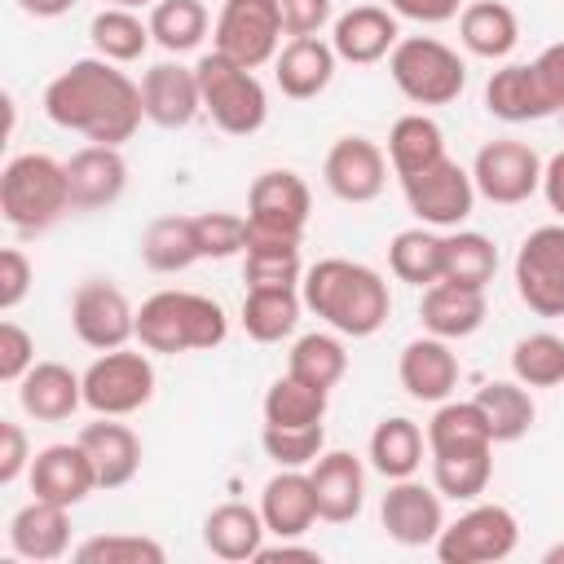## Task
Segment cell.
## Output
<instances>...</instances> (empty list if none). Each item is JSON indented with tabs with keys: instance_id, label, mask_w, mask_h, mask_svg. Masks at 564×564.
I'll use <instances>...</instances> for the list:
<instances>
[{
	"instance_id": "6da1fadb",
	"label": "cell",
	"mask_w": 564,
	"mask_h": 564,
	"mask_svg": "<svg viewBox=\"0 0 564 564\" xmlns=\"http://www.w3.org/2000/svg\"><path fill=\"white\" fill-rule=\"evenodd\" d=\"M44 115L93 145H123L141 128L145 106H141V84H132L119 70V62L79 57L48 79Z\"/></svg>"
},
{
	"instance_id": "7a4b0ae2",
	"label": "cell",
	"mask_w": 564,
	"mask_h": 564,
	"mask_svg": "<svg viewBox=\"0 0 564 564\" xmlns=\"http://www.w3.org/2000/svg\"><path fill=\"white\" fill-rule=\"evenodd\" d=\"M300 295H304V308H313L335 335H348V339H370L392 313L388 282L370 264L344 260V256H326L313 269H304Z\"/></svg>"
},
{
	"instance_id": "3957f363",
	"label": "cell",
	"mask_w": 564,
	"mask_h": 564,
	"mask_svg": "<svg viewBox=\"0 0 564 564\" xmlns=\"http://www.w3.org/2000/svg\"><path fill=\"white\" fill-rule=\"evenodd\" d=\"M229 317L212 295L198 291H154L137 308V339L145 352H203L225 344Z\"/></svg>"
},
{
	"instance_id": "277c9868",
	"label": "cell",
	"mask_w": 564,
	"mask_h": 564,
	"mask_svg": "<svg viewBox=\"0 0 564 564\" xmlns=\"http://www.w3.org/2000/svg\"><path fill=\"white\" fill-rule=\"evenodd\" d=\"M0 212L18 234H44L70 212L66 163L48 154H13L0 172Z\"/></svg>"
},
{
	"instance_id": "5b68a950",
	"label": "cell",
	"mask_w": 564,
	"mask_h": 564,
	"mask_svg": "<svg viewBox=\"0 0 564 564\" xmlns=\"http://www.w3.org/2000/svg\"><path fill=\"white\" fill-rule=\"evenodd\" d=\"M198 88H203V110L212 115V123L229 137H251L264 128L269 119V93L256 79V70L229 62L225 53H207L198 57Z\"/></svg>"
},
{
	"instance_id": "8992f818",
	"label": "cell",
	"mask_w": 564,
	"mask_h": 564,
	"mask_svg": "<svg viewBox=\"0 0 564 564\" xmlns=\"http://www.w3.org/2000/svg\"><path fill=\"white\" fill-rule=\"evenodd\" d=\"M388 70L401 97H410L414 106H449L467 88L463 57L432 35H401L388 53Z\"/></svg>"
},
{
	"instance_id": "52a82bcc",
	"label": "cell",
	"mask_w": 564,
	"mask_h": 564,
	"mask_svg": "<svg viewBox=\"0 0 564 564\" xmlns=\"http://www.w3.org/2000/svg\"><path fill=\"white\" fill-rule=\"evenodd\" d=\"M154 397V366L145 352L110 348L101 352L88 370H84V405L93 414H110V419H128L137 410H145Z\"/></svg>"
},
{
	"instance_id": "ba28073f",
	"label": "cell",
	"mask_w": 564,
	"mask_h": 564,
	"mask_svg": "<svg viewBox=\"0 0 564 564\" xmlns=\"http://www.w3.org/2000/svg\"><path fill=\"white\" fill-rule=\"evenodd\" d=\"M520 524L502 502H476L458 520H449L436 538L441 564H498L516 551Z\"/></svg>"
},
{
	"instance_id": "9c48e42d",
	"label": "cell",
	"mask_w": 564,
	"mask_h": 564,
	"mask_svg": "<svg viewBox=\"0 0 564 564\" xmlns=\"http://www.w3.org/2000/svg\"><path fill=\"white\" fill-rule=\"evenodd\" d=\"M401 194H405V207L419 216V225H432V229H458L476 207V181L449 154L414 176H401Z\"/></svg>"
},
{
	"instance_id": "30bf717a",
	"label": "cell",
	"mask_w": 564,
	"mask_h": 564,
	"mask_svg": "<svg viewBox=\"0 0 564 564\" xmlns=\"http://www.w3.org/2000/svg\"><path fill=\"white\" fill-rule=\"evenodd\" d=\"M282 18H278V4L273 0H225L220 13H216V53H225L229 62L256 70L264 62L278 57L282 48Z\"/></svg>"
},
{
	"instance_id": "8fae6325",
	"label": "cell",
	"mask_w": 564,
	"mask_h": 564,
	"mask_svg": "<svg viewBox=\"0 0 564 564\" xmlns=\"http://www.w3.org/2000/svg\"><path fill=\"white\" fill-rule=\"evenodd\" d=\"M516 295L538 317H564V225H538L520 242Z\"/></svg>"
},
{
	"instance_id": "7c38bea8",
	"label": "cell",
	"mask_w": 564,
	"mask_h": 564,
	"mask_svg": "<svg viewBox=\"0 0 564 564\" xmlns=\"http://www.w3.org/2000/svg\"><path fill=\"white\" fill-rule=\"evenodd\" d=\"M542 159L533 145L516 141V137H502V141H489L476 150V163H471V181H476V194L498 203V207H516L524 203L529 194L542 189Z\"/></svg>"
},
{
	"instance_id": "4fadbf2b",
	"label": "cell",
	"mask_w": 564,
	"mask_h": 564,
	"mask_svg": "<svg viewBox=\"0 0 564 564\" xmlns=\"http://www.w3.org/2000/svg\"><path fill=\"white\" fill-rule=\"evenodd\" d=\"M313 212V194L304 185V176L273 167L260 172L247 189V225L256 234H278V238H300Z\"/></svg>"
},
{
	"instance_id": "5bb4252c",
	"label": "cell",
	"mask_w": 564,
	"mask_h": 564,
	"mask_svg": "<svg viewBox=\"0 0 564 564\" xmlns=\"http://www.w3.org/2000/svg\"><path fill=\"white\" fill-rule=\"evenodd\" d=\"M70 326H75L79 344L110 352L137 335V308L128 304V295L115 282L93 278L70 295Z\"/></svg>"
},
{
	"instance_id": "9a60e30c",
	"label": "cell",
	"mask_w": 564,
	"mask_h": 564,
	"mask_svg": "<svg viewBox=\"0 0 564 564\" xmlns=\"http://www.w3.org/2000/svg\"><path fill=\"white\" fill-rule=\"evenodd\" d=\"M383 533L401 546H436L441 529H445V507H441V489L419 485L414 476L392 480L379 507Z\"/></svg>"
},
{
	"instance_id": "2e32d148",
	"label": "cell",
	"mask_w": 564,
	"mask_h": 564,
	"mask_svg": "<svg viewBox=\"0 0 564 564\" xmlns=\"http://www.w3.org/2000/svg\"><path fill=\"white\" fill-rule=\"evenodd\" d=\"M322 176H326V189H330L339 203H370V198L383 194L388 154H383L370 137H339V141L326 150Z\"/></svg>"
},
{
	"instance_id": "e0dca14e",
	"label": "cell",
	"mask_w": 564,
	"mask_h": 564,
	"mask_svg": "<svg viewBox=\"0 0 564 564\" xmlns=\"http://www.w3.org/2000/svg\"><path fill=\"white\" fill-rule=\"evenodd\" d=\"M66 189L75 212H101L128 189V163L119 145H84L66 159Z\"/></svg>"
},
{
	"instance_id": "ac0fdd59",
	"label": "cell",
	"mask_w": 564,
	"mask_h": 564,
	"mask_svg": "<svg viewBox=\"0 0 564 564\" xmlns=\"http://www.w3.org/2000/svg\"><path fill=\"white\" fill-rule=\"evenodd\" d=\"M397 379H401L410 401H427V405L449 401V392L458 388V357L449 352V339H441V335L410 339L401 348Z\"/></svg>"
},
{
	"instance_id": "d6986e66",
	"label": "cell",
	"mask_w": 564,
	"mask_h": 564,
	"mask_svg": "<svg viewBox=\"0 0 564 564\" xmlns=\"http://www.w3.org/2000/svg\"><path fill=\"white\" fill-rule=\"evenodd\" d=\"M308 480L317 498V520L326 524H348L366 502V467L348 449H322V458L308 467Z\"/></svg>"
},
{
	"instance_id": "ffe728a7",
	"label": "cell",
	"mask_w": 564,
	"mask_h": 564,
	"mask_svg": "<svg viewBox=\"0 0 564 564\" xmlns=\"http://www.w3.org/2000/svg\"><path fill=\"white\" fill-rule=\"evenodd\" d=\"M141 106L145 119L159 128H185L194 123V115L203 110V88H198V70L181 66V62H159L145 70L141 79Z\"/></svg>"
},
{
	"instance_id": "44dd1931",
	"label": "cell",
	"mask_w": 564,
	"mask_h": 564,
	"mask_svg": "<svg viewBox=\"0 0 564 564\" xmlns=\"http://www.w3.org/2000/svg\"><path fill=\"white\" fill-rule=\"evenodd\" d=\"M97 471V489H123L141 471V441L128 423L97 414V423H84L75 436Z\"/></svg>"
},
{
	"instance_id": "7402d4cb",
	"label": "cell",
	"mask_w": 564,
	"mask_h": 564,
	"mask_svg": "<svg viewBox=\"0 0 564 564\" xmlns=\"http://www.w3.org/2000/svg\"><path fill=\"white\" fill-rule=\"evenodd\" d=\"M260 516L273 538H304L317 520L308 467H278L260 489Z\"/></svg>"
},
{
	"instance_id": "603a6c76",
	"label": "cell",
	"mask_w": 564,
	"mask_h": 564,
	"mask_svg": "<svg viewBox=\"0 0 564 564\" xmlns=\"http://www.w3.org/2000/svg\"><path fill=\"white\" fill-rule=\"evenodd\" d=\"M401 40V26H397V13L392 9H379V4H357L348 13L335 18V31H330V48L339 62H352V66H370L379 57H388Z\"/></svg>"
},
{
	"instance_id": "cb8c5ba5",
	"label": "cell",
	"mask_w": 564,
	"mask_h": 564,
	"mask_svg": "<svg viewBox=\"0 0 564 564\" xmlns=\"http://www.w3.org/2000/svg\"><path fill=\"white\" fill-rule=\"evenodd\" d=\"M26 476H31L35 498H48V502H62V507H75L97 489V471H93L79 441L75 445H44L31 458Z\"/></svg>"
},
{
	"instance_id": "d4e9b609",
	"label": "cell",
	"mask_w": 564,
	"mask_h": 564,
	"mask_svg": "<svg viewBox=\"0 0 564 564\" xmlns=\"http://www.w3.org/2000/svg\"><path fill=\"white\" fill-rule=\"evenodd\" d=\"M9 546H13V555L35 560V564L62 560L70 551V507L48 502V498H31L9 520Z\"/></svg>"
},
{
	"instance_id": "484cf974",
	"label": "cell",
	"mask_w": 564,
	"mask_h": 564,
	"mask_svg": "<svg viewBox=\"0 0 564 564\" xmlns=\"http://www.w3.org/2000/svg\"><path fill=\"white\" fill-rule=\"evenodd\" d=\"M18 405L35 423H66L84 405V375H75L62 361H35L18 379Z\"/></svg>"
},
{
	"instance_id": "4316f807",
	"label": "cell",
	"mask_w": 564,
	"mask_h": 564,
	"mask_svg": "<svg viewBox=\"0 0 564 564\" xmlns=\"http://www.w3.org/2000/svg\"><path fill=\"white\" fill-rule=\"evenodd\" d=\"M335 62H339V57H335V48H330L326 40H317V35H295V40H286V44L278 48V57H273V79H278L282 97L308 101V97H317V93L330 88Z\"/></svg>"
},
{
	"instance_id": "83f0119b",
	"label": "cell",
	"mask_w": 564,
	"mask_h": 564,
	"mask_svg": "<svg viewBox=\"0 0 564 564\" xmlns=\"http://www.w3.org/2000/svg\"><path fill=\"white\" fill-rule=\"evenodd\" d=\"M485 291L480 286H458V282H432L423 291V304H419V317H423V330L427 335H441V339H467L485 326Z\"/></svg>"
},
{
	"instance_id": "f1b7e54d",
	"label": "cell",
	"mask_w": 564,
	"mask_h": 564,
	"mask_svg": "<svg viewBox=\"0 0 564 564\" xmlns=\"http://www.w3.org/2000/svg\"><path fill=\"white\" fill-rule=\"evenodd\" d=\"M485 110L502 123H529V119L555 115L542 84H538L533 62H507L502 70H494L485 84Z\"/></svg>"
},
{
	"instance_id": "f546056e",
	"label": "cell",
	"mask_w": 564,
	"mask_h": 564,
	"mask_svg": "<svg viewBox=\"0 0 564 564\" xmlns=\"http://www.w3.org/2000/svg\"><path fill=\"white\" fill-rule=\"evenodd\" d=\"M264 516L260 507H247V502H220L207 520H203V546L225 560V564H242V560H256L260 546H264Z\"/></svg>"
},
{
	"instance_id": "4dcf8cb0",
	"label": "cell",
	"mask_w": 564,
	"mask_h": 564,
	"mask_svg": "<svg viewBox=\"0 0 564 564\" xmlns=\"http://www.w3.org/2000/svg\"><path fill=\"white\" fill-rule=\"evenodd\" d=\"M458 40L467 53H476L485 62H502L520 44V18L502 0H471L458 13Z\"/></svg>"
},
{
	"instance_id": "1f68e13d",
	"label": "cell",
	"mask_w": 564,
	"mask_h": 564,
	"mask_svg": "<svg viewBox=\"0 0 564 564\" xmlns=\"http://www.w3.org/2000/svg\"><path fill=\"white\" fill-rule=\"evenodd\" d=\"M242 278H247V286H295V282H304V264H300V238L256 234V229L247 225Z\"/></svg>"
},
{
	"instance_id": "d6a6232c",
	"label": "cell",
	"mask_w": 564,
	"mask_h": 564,
	"mask_svg": "<svg viewBox=\"0 0 564 564\" xmlns=\"http://www.w3.org/2000/svg\"><path fill=\"white\" fill-rule=\"evenodd\" d=\"M471 401L480 405L494 445L520 441V436L533 427V419H538V405H533V397H529V388H524L520 379H494V383H485Z\"/></svg>"
},
{
	"instance_id": "836d02e7",
	"label": "cell",
	"mask_w": 564,
	"mask_h": 564,
	"mask_svg": "<svg viewBox=\"0 0 564 564\" xmlns=\"http://www.w3.org/2000/svg\"><path fill=\"white\" fill-rule=\"evenodd\" d=\"M304 308V295H295V286H247L242 295V330L256 344H278L295 330Z\"/></svg>"
},
{
	"instance_id": "e575fe53",
	"label": "cell",
	"mask_w": 564,
	"mask_h": 564,
	"mask_svg": "<svg viewBox=\"0 0 564 564\" xmlns=\"http://www.w3.org/2000/svg\"><path fill=\"white\" fill-rule=\"evenodd\" d=\"M423 445H427V436L419 432V423L405 419V414H392L370 432V467L383 480H405V476L419 471Z\"/></svg>"
},
{
	"instance_id": "d590c367",
	"label": "cell",
	"mask_w": 564,
	"mask_h": 564,
	"mask_svg": "<svg viewBox=\"0 0 564 564\" xmlns=\"http://www.w3.org/2000/svg\"><path fill=\"white\" fill-rule=\"evenodd\" d=\"M467 449H494L480 405L476 401H441L427 423V454H467Z\"/></svg>"
},
{
	"instance_id": "8d00e7d4",
	"label": "cell",
	"mask_w": 564,
	"mask_h": 564,
	"mask_svg": "<svg viewBox=\"0 0 564 564\" xmlns=\"http://www.w3.org/2000/svg\"><path fill=\"white\" fill-rule=\"evenodd\" d=\"M141 260L154 273H181L194 260H203L198 234H194V216H159V220H150L145 234H141Z\"/></svg>"
},
{
	"instance_id": "74e56055",
	"label": "cell",
	"mask_w": 564,
	"mask_h": 564,
	"mask_svg": "<svg viewBox=\"0 0 564 564\" xmlns=\"http://www.w3.org/2000/svg\"><path fill=\"white\" fill-rule=\"evenodd\" d=\"M436 159H445V132L436 119L427 115H401L388 132V163L397 176H414L423 167H432Z\"/></svg>"
},
{
	"instance_id": "f35d334b",
	"label": "cell",
	"mask_w": 564,
	"mask_h": 564,
	"mask_svg": "<svg viewBox=\"0 0 564 564\" xmlns=\"http://www.w3.org/2000/svg\"><path fill=\"white\" fill-rule=\"evenodd\" d=\"M88 40L97 48V57L106 62H137L145 48H150V22L137 18V9H119V4H106L93 22H88Z\"/></svg>"
},
{
	"instance_id": "ab89813d",
	"label": "cell",
	"mask_w": 564,
	"mask_h": 564,
	"mask_svg": "<svg viewBox=\"0 0 564 564\" xmlns=\"http://www.w3.org/2000/svg\"><path fill=\"white\" fill-rule=\"evenodd\" d=\"M441 256H445V238L432 234V225H414V229H401L392 242H388V264L401 282L410 286H432L441 282Z\"/></svg>"
},
{
	"instance_id": "60d3db41",
	"label": "cell",
	"mask_w": 564,
	"mask_h": 564,
	"mask_svg": "<svg viewBox=\"0 0 564 564\" xmlns=\"http://www.w3.org/2000/svg\"><path fill=\"white\" fill-rule=\"evenodd\" d=\"M498 273V247L476 234V229H454L445 234V256H441V278L458 286H489Z\"/></svg>"
},
{
	"instance_id": "b9f144b4",
	"label": "cell",
	"mask_w": 564,
	"mask_h": 564,
	"mask_svg": "<svg viewBox=\"0 0 564 564\" xmlns=\"http://www.w3.org/2000/svg\"><path fill=\"white\" fill-rule=\"evenodd\" d=\"M326 419V388L295 379L291 370L269 383L264 392V423L269 427H308Z\"/></svg>"
},
{
	"instance_id": "7bdbcfd3",
	"label": "cell",
	"mask_w": 564,
	"mask_h": 564,
	"mask_svg": "<svg viewBox=\"0 0 564 564\" xmlns=\"http://www.w3.org/2000/svg\"><path fill=\"white\" fill-rule=\"evenodd\" d=\"M207 26H212V18H207L203 0H154L150 4V35L159 48H167L176 57L198 48Z\"/></svg>"
},
{
	"instance_id": "ee69618b",
	"label": "cell",
	"mask_w": 564,
	"mask_h": 564,
	"mask_svg": "<svg viewBox=\"0 0 564 564\" xmlns=\"http://www.w3.org/2000/svg\"><path fill=\"white\" fill-rule=\"evenodd\" d=\"M286 370H291L295 379H304V383L330 392V388L348 375V352H344L339 335L308 330V335H300V339L291 344V361H286Z\"/></svg>"
},
{
	"instance_id": "f6af8a7d",
	"label": "cell",
	"mask_w": 564,
	"mask_h": 564,
	"mask_svg": "<svg viewBox=\"0 0 564 564\" xmlns=\"http://www.w3.org/2000/svg\"><path fill=\"white\" fill-rule=\"evenodd\" d=\"M494 476V449H467V454H432V485L441 498L471 502L489 489Z\"/></svg>"
},
{
	"instance_id": "bcb514c9",
	"label": "cell",
	"mask_w": 564,
	"mask_h": 564,
	"mask_svg": "<svg viewBox=\"0 0 564 564\" xmlns=\"http://www.w3.org/2000/svg\"><path fill=\"white\" fill-rule=\"evenodd\" d=\"M511 375L524 388H555L564 383V339L555 330L520 335L511 348Z\"/></svg>"
},
{
	"instance_id": "7dc6e473",
	"label": "cell",
	"mask_w": 564,
	"mask_h": 564,
	"mask_svg": "<svg viewBox=\"0 0 564 564\" xmlns=\"http://www.w3.org/2000/svg\"><path fill=\"white\" fill-rule=\"evenodd\" d=\"M79 564H163L167 551L163 542L145 538V533H101L75 546Z\"/></svg>"
},
{
	"instance_id": "c3c4849f",
	"label": "cell",
	"mask_w": 564,
	"mask_h": 564,
	"mask_svg": "<svg viewBox=\"0 0 564 564\" xmlns=\"http://www.w3.org/2000/svg\"><path fill=\"white\" fill-rule=\"evenodd\" d=\"M260 445L278 467H313L326 449V427L308 423V427H260Z\"/></svg>"
},
{
	"instance_id": "681fc988",
	"label": "cell",
	"mask_w": 564,
	"mask_h": 564,
	"mask_svg": "<svg viewBox=\"0 0 564 564\" xmlns=\"http://www.w3.org/2000/svg\"><path fill=\"white\" fill-rule=\"evenodd\" d=\"M194 234H198L203 260H229V256L247 251V216H234V212H198L194 216Z\"/></svg>"
},
{
	"instance_id": "f907efd6",
	"label": "cell",
	"mask_w": 564,
	"mask_h": 564,
	"mask_svg": "<svg viewBox=\"0 0 564 564\" xmlns=\"http://www.w3.org/2000/svg\"><path fill=\"white\" fill-rule=\"evenodd\" d=\"M31 366H35V339H31V330H22L13 317H4L0 322V379L4 383H18Z\"/></svg>"
},
{
	"instance_id": "816d5d0a",
	"label": "cell",
	"mask_w": 564,
	"mask_h": 564,
	"mask_svg": "<svg viewBox=\"0 0 564 564\" xmlns=\"http://www.w3.org/2000/svg\"><path fill=\"white\" fill-rule=\"evenodd\" d=\"M31 278H35L31 260H26L18 247H4V251H0V308H4V313H13V308L26 300Z\"/></svg>"
},
{
	"instance_id": "f5cc1de1",
	"label": "cell",
	"mask_w": 564,
	"mask_h": 564,
	"mask_svg": "<svg viewBox=\"0 0 564 564\" xmlns=\"http://www.w3.org/2000/svg\"><path fill=\"white\" fill-rule=\"evenodd\" d=\"M278 4V18H282V31L295 40V35H317L326 22H330V0H273Z\"/></svg>"
},
{
	"instance_id": "db71d44e",
	"label": "cell",
	"mask_w": 564,
	"mask_h": 564,
	"mask_svg": "<svg viewBox=\"0 0 564 564\" xmlns=\"http://www.w3.org/2000/svg\"><path fill=\"white\" fill-rule=\"evenodd\" d=\"M31 445H26V432L22 423L4 419L0 423V485H13L22 471H31Z\"/></svg>"
},
{
	"instance_id": "11a10c76",
	"label": "cell",
	"mask_w": 564,
	"mask_h": 564,
	"mask_svg": "<svg viewBox=\"0 0 564 564\" xmlns=\"http://www.w3.org/2000/svg\"><path fill=\"white\" fill-rule=\"evenodd\" d=\"M533 70H538V84H542L551 110H564V40L560 44H546L533 57Z\"/></svg>"
},
{
	"instance_id": "9f6ffc18",
	"label": "cell",
	"mask_w": 564,
	"mask_h": 564,
	"mask_svg": "<svg viewBox=\"0 0 564 564\" xmlns=\"http://www.w3.org/2000/svg\"><path fill=\"white\" fill-rule=\"evenodd\" d=\"M463 0H388V9L397 18H410V22H423V26H441L449 18H458Z\"/></svg>"
},
{
	"instance_id": "6f0895ef",
	"label": "cell",
	"mask_w": 564,
	"mask_h": 564,
	"mask_svg": "<svg viewBox=\"0 0 564 564\" xmlns=\"http://www.w3.org/2000/svg\"><path fill=\"white\" fill-rule=\"evenodd\" d=\"M291 560H300V564H322V555H317L313 546H295V538H278L273 546H260V555H256V564H291Z\"/></svg>"
},
{
	"instance_id": "680465c9",
	"label": "cell",
	"mask_w": 564,
	"mask_h": 564,
	"mask_svg": "<svg viewBox=\"0 0 564 564\" xmlns=\"http://www.w3.org/2000/svg\"><path fill=\"white\" fill-rule=\"evenodd\" d=\"M542 194H546L551 212H560V216H564V150L542 167Z\"/></svg>"
},
{
	"instance_id": "91938a15",
	"label": "cell",
	"mask_w": 564,
	"mask_h": 564,
	"mask_svg": "<svg viewBox=\"0 0 564 564\" xmlns=\"http://www.w3.org/2000/svg\"><path fill=\"white\" fill-rule=\"evenodd\" d=\"M79 0H18V9L22 13H31V18H62V13H70Z\"/></svg>"
},
{
	"instance_id": "94428289",
	"label": "cell",
	"mask_w": 564,
	"mask_h": 564,
	"mask_svg": "<svg viewBox=\"0 0 564 564\" xmlns=\"http://www.w3.org/2000/svg\"><path fill=\"white\" fill-rule=\"evenodd\" d=\"M542 560H546V564H564V542H555V546H551Z\"/></svg>"
},
{
	"instance_id": "6125c7cd",
	"label": "cell",
	"mask_w": 564,
	"mask_h": 564,
	"mask_svg": "<svg viewBox=\"0 0 564 564\" xmlns=\"http://www.w3.org/2000/svg\"><path fill=\"white\" fill-rule=\"evenodd\" d=\"M106 4H119V9H141V4H154V0H106Z\"/></svg>"
},
{
	"instance_id": "be15d7a7",
	"label": "cell",
	"mask_w": 564,
	"mask_h": 564,
	"mask_svg": "<svg viewBox=\"0 0 564 564\" xmlns=\"http://www.w3.org/2000/svg\"><path fill=\"white\" fill-rule=\"evenodd\" d=\"M560 119H564V110H560Z\"/></svg>"
}]
</instances>
